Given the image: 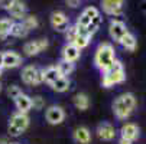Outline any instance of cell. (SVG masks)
Returning <instances> with one entry per match:
<instances>
[{"instance_id": "1", "label": "cell", "mask_w": 146, "mask_h": 144, "mask_svg": "<svg viewBox=\"0 0 146 144\" xmlns=\"http://www.w3.org/2000/svg\"><path fill=\"white\" fill-rule=\"evenodd\" d=\"M135 107H136V98L130 92L119 95L113 102V111L119 120H126L127 117H130Z\"/></svg>"}, {"instance_id": "2", "label": "cell", "mask_w": 146, "mask_h": 144, "mask_svg": "<svg viewBox=\"0 0 146 144\" xmlns=\"http://www.w3.org/2000/svg\"><path fill=\"white\" fill-rule=\"evenodd\" d=\"M116 60V53L114 48L110 43H101L94 55V64L100 71H107Z\"/></svg>"}, {"instance_id": "3", "label": "cell", "mask_w": 146, "mask_h": 144, "mask_svg": "<svg viewBox=\"0 0 146 144\" xmlns=\"http://www.w3.org/2000/svg\"><path fill=\"white\" fill-rule=\"evenodd\" d=\"M126 79V74H124V68H123V64L120 60H114V64L107 69L103 72V81L101 84L103 87L106 88H110L116 84H121V82Z\"/></svg>"}, {"instance_id": "4", "label": "cell", "mask_w": 146, "mask_h": 144, "mask_svg": "<svg viewBox=\"0 0 146 144\" xmlns=\"http://www.w3.org/2000/svg\"><path fill=\"white\" fill-rule=\"evenodd\" d=\"M22 81L28 85H38L42 82V71H39L33 65L25 66L22 71Z\"/></svg>"}, {"instance_id": "5", "label": "cell", "mask_w": 146, "mask_h": 144, "mask_svg": "<svg viewBox=\"0 0 146 144\" xmlns=\"http://www.w3.org/2000/svg\"><path fill=\"white\" fill-rule=\"evenodd\" d=\"M51 25L58 32H65L70 28V20L64 12H54L51 16Z\"/></svg>"}, {"instance_id": "6", "label": "cell", "mask_w": 146, "mask_h": 144, "mask_svg": "<svg viewBox=\"0 0 146 144\" xmlns=\"http://www.w3.org/2000/svg\"><path fill=\"white\" fill-rule=\"evenodd\" d=\"M46 48H48V40L46 39H38V40H32V42L25 43L23 52L28 56H33V55H38L39 52H42Z\"/></svg>"}, {"instance_id": "7", "label": "cell", "mask_w": 146, "mask_h": 144, "mask_svg": "<svg viewBox=\"0 0 146 144\" xmlns=\"http://www.w3.org/2000/svg\"><path fill=\"white\" fill-rule=\"evenodd\" d=\"M109 32H110V36L117 40V42H120V39L127 33V28L126 25H124L121 20H117V19H113L110 22V28H109Z\"/></svg>"}, {"instance_id": "8", "label": "cell", "mask_w": 146, "mask_h": 144, "mask_svg": "<svg viewBox=\"0 0 146 144\" xmlns=\"http://www.w3.org/2000/svg\"><path fill=\"white\" fill-rule=\"evenodd\" d=\"M65 118V112L61 107L58 105H52L46 110V121L52 126H56V124H61Z\"/></svg>"}, {"instance_id": "9", "label": "cell", "mask_w": 146, "mask_h": 144, "mask_svg": "<svg viewBox=\"0 0 146 144\" xmlns=\"http://www.w3.org/2000/svg\"><path fill=\"white\" fill-rule=\"evenodd\" d=\"M0 64L3 68H17L22 64V58H20L16 52H5L0 56Z\"/></svg>"}, {"instance_id": "10", "label": "cell", "mask_w": 146, "mask_h": 144, "mask_svg": "<svg viewBox=\"0 0 146 144\" xmlns=\"http://www.w3.org/2000/svg\"><path fill=\"white\" fill-rule=\"evenodd\" d=\"M123 5H124V2H121V0H104V2H101L103 10L109 14H114V16L121 14Z\"/></svg>"}, {"instance_id": "11", "label": "cell", "mask_w": 146, "mask_h": 144, "mask_svg": "<svg viewBox=\"0 0 146 144\" xmlns=\"http://www.w3.org/2000/svg\"><path fill=\"white\" fill-rule=\"evenodd\" d=\"M97 134L104 141H111L116 137V130L110 122H101V124L97 127Z\"/></svg>"}, {"instance_id": "12", "label": "cell", "mask_w": 146, "mask_h": 144, "mask_svg": "<svg viewBox=\"0 0 146 144\" xmlns=\"http://www.w3.org/2000/svg\"><path fill=\"white\" fill-rule=\"evenodd\" d=\"M9 124L16 127V128H19L20 131H25L28 128V126H29V117L26 114H22V112H16V114L12 115Z\"/></svg>"}, {"instance_id": "13", "label": "cell", "mask_w": 146, "mask_h": 144, "mask_svg": "<svg viewBox=\"0 0 146 144\" xmlns=\"http://www.w3.org/2000/svg\"><path fill=\"white\" fill-rule=\"evenodd\" d=\"M120 133H121V138H126V140H129L132 143L135 140H137V137H139V128H137L136 124H132V122L124 124L121 127Z\"/></svg>"}, {"instance_id": "14", "label": "cell", "mask_w": 146, "mask_h": 144, "mask_svg": "<svg viewBox=\"0 0 146 144\" xmlns=\"http://www.w3.org/2000/svg\"><path fill=\"white\" fill-rule=\"evenodd\" d=\"M78 58H80V49H77L72 43H67L64 49H62V59L74 64Z\"/></svg>"}, {"instance_id": "15", "label": "cell", "mask_w": 146, "mask_h": 144, "mask_svg": "<svg viewBox=\"0 0 146 144\" xmlns=\"http://www.w3.org/2000/svg\"><path fill=\"white\" fill-rule=\"evenodd\" d=\"M10 13V16L13 19H25L26 14V6L22 2H17V0H13V3L10 6V9L7 10Z\"/></svg>"}, {"instance_id": "16", "label": "cell", "mask_w": 146, "mask_h": 144, "mask_svg": "<svg viewBox=\"0 0 146 144\" xmlns=\"http://www.w3.org/2000/svg\"><path fill=\"white\" fill-rule=\"evenodd\" d=\"M15 105L16 108L19 110V112L22 114H26L31 108H32V104H31V97H28L26 94H20L16 99H15Z\"/></svg>"}, {"instance_id": "17", "label": "cell", "mask_w": 146, "mask_h": 144, "mask_svg": "<svg viewBox=\"0 0 146 144\" xmlns=\"http://www.w3.org/2000/svg\"><path fill=\"white\" fill-rule=\"evenodd\" d=\"M59 78H61V75H59L56 66H49V68L42 71V82H46V84H49V85H52L54 82Z\"/></svg>"}, {"instance_id": "18", "label": "cell", "mask_w": 146, "mask_h": 144, "mask_svg": "<svg viewBox=\"0 0 146 144\" xmlns=\"http://www.w3.org/2000/svg\"><path fill=\"white\" fill-rule=\"evenodd\" d=\"M74 138L78 144H88L90 143V130L87 127H78L74 131Z\"/></svg>"}, {"instance_id": "19", "label": "cell", "mask_w": 146, "mask_h": 144, "mask_svg": "<svg viewBox=\"0 0 146 144\" xmlns=\"http://www.w3.org/2000/svg\"><path fill=\"white\" fill-rule=\"evenodd\" d=\"M120 43H121V46L124 48V49H127V51H130V52H133L135 49H136V37L132 35V33H126L121 39H120Z\"/></svg>"}, {"instance_id": "20", "label": "cell", "mask_w": 146, "mask_h": 144, "mask_svg": "<svg viewBox=\"0 0 146 144\" xmlns=\"http://www.w3.org/2000/svg\"><path fill=\"white\" fill-rule=\"evenodd\" d=\"M74 104L80 111H86L90 107V98L86 94H77L74 98Z\"/></svg>"}, {"instance_id": "21", "label": "cell", "mask_w": 146, "mask_h": 144, "mask_svg": "<svg viewBox=\"0 0 146 144\" xmlns=\"http://www.w3.org/2000/svg\"><path fill=\"white\" fill-rule=\"evenodd\" d=\"M56 69H58V72H59V75H61V76L67 78V75H70V74L74 71V64L67 62V60L62 59V60H59V62H58Z\"/></svg>"}, {"instance_id": "22", "label": "cell", "mask_w": 146, "mask_h": 144, "mask_svg": "<svg viewBox=\"0 0 146 144\" xmlns=\"http://www.w3.org/2000/svg\"><path fill=\"white\" fill-rule=\"evenodd\" d=\"M13 22L10 19H0V39H6L10 35Z\"/></svg>"}, {"instance_id": "23", "label": "cell", "mask_w": 146, "mask_h": 144, "mask_svg": "<svg viewBox=\"0 0 146 144\" xmlns=\"http://www.w3.org/2000/svg\"><path fill=\"white\" fill-rule=\"evenodd\" d=\"M51 87H52V89L56 91V92H65V91L70 88V81H68L67 78H64V76H61L59 79H56V81L54 82Z\"/></svg>"}, {"instance_id": "24", "label": "cell", "mask_w": 146, "mask_h": 144, "mask_svg": "<svg viewBox=\"0 0 146 144\" xmlns=\"http://www.w3.org/2000/svg\"><path fill=\"white\" fill-rule=\"evenodd\" d=\"M28 33H29V30H28L22 23H13V25H12V29H10V35H12V36L25 37Z\"/></svg>"}, {"instance_id": "25", "label": "cell", "mask_w": 146, "mask_h": 144, "mask_svg": "<svg viewBox=\"0 0 146 144\" xmlns=\"http://www.w3.org/2000/svg\"><path fill=\"white\" fill-rule=\"evenodd\" d=\"M22 25H23L28 30L35 29V28L38 26V19H36L35 16H25V19L22 20Z\"/></svg>"}, {"instance_id": "26", "label": "cell", "mask_w": 146, "mask_h": 144, "mask_svg": "<svg viewBox=\"0 0 146 144\" xmlns=\"http://www.w3.org/2000/svg\"><path fill=\"white\" fill-rule=\"evenodd\" d=\"M90 40L91 39H88V37H84V36H77L75 37V40L72 42V45L77 48V49H84L86 46H88V43H90Z\"/></svg>"}, {"instance_id": "27", "label": "cell", "mask_w": 146, "mask_h": 144, "mask_svg": "<svg viewBox=\"0 0 146 144\" xmlns=\"http://www.w3.org/2000/svg\"><path fill=\"white\" fill-rule=\"evenodd\" d=\"M100 23H101V16L98 14L97 17H94V19L91 20V22H90V25H88V26L86 28V29H87V32H88V33H90V35L93 36V33H94V32H96V30L98 29Z\"/></svg>"}, {"instance_id": "28", "label": "cell", "mask_w": 146, "mask_h": 144, "mask_svg": "<svg viewBox=\"0 0 146 144\" xmlns=\"http://www.w3.org/2000/svg\"><path fill=\"white\" fill-rule=\"evenodd\" d=\"M77 36H78L77 26H70V28L65 30V39H67V42H68V43H72Z\"/></svg>"}, {"instance_id": "29", "label": "cell", "mask_w": 146, "mask_h": 144, "mask_svg": "<svg viewBox=\"0 0 146 144\" xmlns=\"http://www.w3.org/2000/svg\"><path fill=\"white\" fill-rule=\"evenodd\" d=\"M31 104H32V108L33 110H42L45 107V99L42 97L36 95V97L31 98Z\"/></svg>"}, {"instance_id": "30", "label": "cell", "mask_w": 146, "mask_h": 144, "mask_svg": "<svg viewBox=\"0 0 146 144\" xmlns=\"http://www.w3.org/2000/svg\"><path fill=\"white\" fill-rule=\"evenodd\" d=\"M22 94V89H20L17 85H10V87H7V97L9 98H12L13 101Z\"/></svg>"}, {"instance_id": "31", "label": "cell", "mask_w": 146, "mask_h": 144, "mask_svg": "<svg viewBox=\"0 0 146 144\" xmlns=\"http://www.w3.org/2000/svg\"><path fill=\"white\" fill-rule=\"evenodd\" d=\"M82 13H84V14H86V16H87L88 19H91V20H93L94 17H97V16L100 14V13H98V10H97L96 7H93V6H88V7H86V9H84V12H82Z\"/></svg>"}, {"instance_id": "32", "label": "cell", "mask_w": 146, "mask_h": 144, "mask_svg": "<svg viewBox=\"0 0 146 144\" xmlns=\"http://www.w3.org/2000/svg\"><path fill=\"white\" fill-rule=\"evenodd\" d=\"M90 22H91V19H88L84 13H81L80 14V17L77 19V26H81V28H87L88 25H90Z\"/></svg>"}, {"instance_id": "33", "label": "cell", "mask_w": 146, "mask_h": 144, "mask_svg": "<svg viewBox=\"0 0 146 144\" xmlns=\"http://www.w3.org/2000/svg\"><path fill=\"white\" fill-rule=\"evenodd\" d=\"M7 133H9L12 137H19L23 131H20L19 128H16V127H13V126H10V124H9V127H7Z\"/></svg>"}, {"instance_id": "34", "label": "cell", "mask_w": 146, "mask_h": 144, "mask_svg": "<svg viewBox=\"0 0 146 144\" xmlns=\"http://www.w3.org/2000/svg\"><path fill=\"white\" fill-rule=\"evenodd\" d=\"M13 3V0H0V9H5V10H9L10 6Z\"/></svg>"}, {"instance_id": "35", "label": "cell", "mask_w": 146, "mask_h": 144, "mask_svg": "<svg viewBox=\"0 0 146 144\" xmlns=\"http://www.w3.org/2000/svg\"><path fill=\"white\" fill-rule=\"evenodd\" d=\"M67 5L71 6V7H77V6L81 5V2H80V0H67Z\"/></svg>"}, {"instance_id": "36", "label": "cell", "mask_w": 146, "mask_h": 144, "mask_svg": "<svg viewBox=\"0 0 146 144\" xmlns=\"http://www.w3.org/2000/svg\"><path fill=\"white\" fill-rule=\"evenodd\" d=\"M119 144H133V143H132V141H129V140H126V138H121V137H120Z\"/></svg>"}, {"instance_id": "37", "label": "cell", "mask_w": 146, "mask_h": 144, "mask_svg": "<svg viewBox=\"0 0 146 144\" xmlns=\"http://www.w3.org/2000/svg\"><path fill=\"white\" fill-rule=\"evenodd\" d=\"M0 144H9L6 138H0Z\"/></svg>"}, {"instance_id": "38", "label": "cell", "mask_w": 146, "mask_h": 144, "mask_svg": "<svg viewBox=\"0 0 146 144\" xmlns=\"http://www.w3.org/2000/svg\"><path fill=\"white\" fill-rule=\"evenodd\" d=\"M2 72H3V66H2V64H0V75H2Z\"/></svg>"}, {"instance_id": "39", "label": "cell", "mask_w": 146, "mask_h": 144, "mask_svg": "<svg viewBox=\"0 0 146 144\" xmlns=\"http://www.w3.org/2000/svg\"><path fill=\"white\" fill-rule=\"evenodd\" d=\"M0 92H2V84H0Z\"/></svg>"}, {"instance_id": "40", "label": "cell", "mask_w": 146, "mask_h": 144, "mask_svg": "<svg viewBox=\"0 0 146 144\" xmlns=\"http://www.w3.org/2000/svg\"><path fill=\"white\" fill-rule=\"evenodd\" d=\"M9 144H16V143H9Z\"/></svg>"}]
</instances>
